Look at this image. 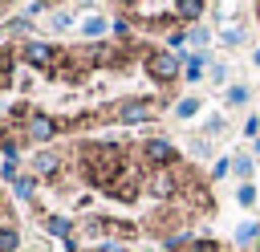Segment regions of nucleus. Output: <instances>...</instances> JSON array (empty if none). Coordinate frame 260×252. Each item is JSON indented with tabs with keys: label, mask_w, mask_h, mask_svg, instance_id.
Segmentation results:
<instances>
[{
	"label": "nucleus",
	"mask_w": 260,
	"mask_h": 252,
	"mask_svg": "<svg viewBox=\"0 0 260 252\" xmlns=\"http://www.w3.org/2000/svg\"><path fill=\"white\" fill-rule=\"evenodd\" d=\"M146 69H150V77H158V81H171V77L179 73V57L158 49V53H150V57H146Z\"/></svg>",
	"instance_id": "nucleus-3"
},
{
	"label": "nucleus",
	"mask_w": 260,
	"mask_h": 252,
	"mask_svg": "<svg viewBox=\"0 0 260 252\" xmlns=\"http://www.w3.org/2000/svg\"><path fill=\"white\" fill-rule=\"evenodd\" d=\"M16 248V232L12 228H0V252H12Z\"/></svg>",
	"instance_id": "nucleus-9"
},
{
	"label": "nucleus",
	"mask_w": 260,
	"mask_h": 252,
	"mask_svg": "<svg viewBox=\"0 0 260 252\" xmlns=\"http://www.w3.org/2000/svg\"><path fill=\"white\" fill-rule=\"evenodd\" d=\"M146 118H154V102H146V98L122 102V106L114 110V122H146Z\"/></svg>",
	"instance_id": "nucleus-2"
},
{
	"label": "nucleus",
	"mask_w": 260,
	"mask_h": 252,
	"mask_svg": "<svg viewBox=\"0 0 260 252\" xmlns=\"http://www.w3.org/2000/svg\"><path fill=\"white\" fill-rule=\"evenodd\" d=\"M37 171H41V175L57 171V154H49V150H45V154H37Z\"/></svg>",
	"instance_id": "nucleus-7"
},
{
	"label": "nucleus",
	"mask_w": 260,
	"mask_h": 252,
	"mask_svg": "<svg viewBox=\"0 0 260 252\" xmlns=\"http://www.w3.org/2000/svg\"><path fill=\"white\" fill-rule=\"evenodd\" d=\"M24 57H28L32 65H41V69H53V65H57V49H53V45H41V41H28V45H24Z\"/></svg>",
	"instance_id": "nucleus-4"
},
{
	"label": "nucleus",
	"mask_w": 260,
	"mask_h": 252,
	"mask_svg": "<svg viewBox=\"0 0 260 252\" xmlns=\"http://www.w3.org/2000/svg\"><path fill=\"white\" fill-rule=\"evenodd\" d=\"M142 150H146V159H150V163H158V167L175 163V146H171L167 138H150V142H146Z\"/></svg>",
	"instance_id": "nucleus-5"
},
{
	"label": "nucleus",
	"mask_w": 260,
	"mask_h": 252,
	"mask_svg": "<svg viewBox=\"0 0 260 252\" xmlns=\"http://www.w3.org/2000/svg\"><path fill=\"white\" fill-rule=\"evenodd\" d=\"M81 171H85V179L89 183H98V187H114V179L126 171V154L118 150V146H85L81 150Z\"/></svg>",
	"instance_id": "nucleus-1"
},
{
	"label": "nucleus",
	"mask_w": 260,
	"mask_h": 252,
	"mask_svg": "<svg viewBox=\"0 0 260 252\" xmlns=\"http://www.w3.org/2000/svg\"><path fill=\"white\" fill-rule=\"evenodd\" d=\"M28 134H32V138H53L57 126H53L49 118H28Z\"/></svg>",
	"instance_id": "nucleus-6"
},
{
	"label": "nucleus",
	"mask_w": 260,
	"mask_h": 252,
	"mask_svg": "<svg viewBox=\"0 0 260 252\" xmlns=\"http://www.w3.org/2000/svg\"><path fill=\"white\" fill-rule=\"evenodd\" d=\"M4 73H8V53L0 49V77H4Z\"/></svg>",
	"instance_id": "nucleus-10"
},
{
	"label": "nucleus",
	"mask_w": 260,
	"mask_h": 252,
	"mask_svg": "<svg viewBox=\"0 0 260 252\" xmlns=\"http://www.w3.org/2000/svg\"><path fill=\"white\" fill-rule=\"evenodd\" d=\"M175 16L179 20H191V16H199V4H191V0L187 4H175Z\"/></svg>",
	"instance_id": "nucleus-8"
}]
</instances>
